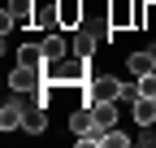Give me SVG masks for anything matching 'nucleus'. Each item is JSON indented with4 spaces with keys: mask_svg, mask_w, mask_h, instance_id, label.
<instances>
[{
    "mask_svg": "<svg viewBox=\"0 0 156 148\" xmlns=\"http://www.w3.org/2000/svg\"><path fill=\"white\" fill-rule=\"evenodd\" d=\"M126 70L134 74V79H139V74H147V70H152V48H139V52H130V57H126Z\"/></svg>",
    "mask_w": 156,
    "mask_h": 148,
    "instance_id": "12",
    "label": "nucleus"
},
{
    "mask_svg": "<svg viewBox=\"0 0 156 148\" xmlns=\"http://www.w3.org/2000/svg\"><path fill=\"white\" fill-rule=\"evenodd\" d=\"M17 61H22V65H48L44 39H39V44H22V48H17Z\"/></svg>",
    "mask_w": 156,
    "mask_h": 148,
    "instance_id": "11",
    "label": "nucleus"
},
{
    "mask_svg": "<svg viewBox=\"0 0 156 148\" xmlns=\"http://www.w3.org/2000/svg\"><path fill=\"white\" fill-rule=\"evenodd\" d=\"M56 9H61V31H78L87 22V5L83 0H56Z\"/></svg>",
    "mask_w": 156,
    "mask_h": 148,
    "instance_id": "5",
    "label": "nucleus"
},
{
    "mask_svg": "<svg viewBox=\"0 0 156 148\" xmlns=\"http://www.w3.org/2000/svg\"><path fill=\"white\" fill-rule=\"evenodd\" d=\"M147 48H152V70H156V44H147Z\"/></svg>",
    "mask_w": 156,
    "mask_h": 148,
    "instance_id": "18",
    "label": "nucleus"
},
{
    "mask_svg": "<svg viewBox=\"0 0 156 148\" xmlns=\"http://www.w3.org/2000/svg\"><path fill=\"white\" fill-rule=\"evenodd\" d=\"M95 48H100V35L91 31V22H83L69 35V52H74V57H95Z\"/></svg>",
    "mask_w": 156,
    "mask_h": 148,
    "instance_id": "4",
    "label": "nucleus"
},
{
    "mask_svg": "<svg viewBox=\"0 0 156 148\" xmlns=\"http://www.w3.org/2000/svg\"><path fill=\"white\" fill-rule=\"evenodd\" d=\"M139 144H143V148H156V135H152V126H143V135H139Z\"/></svg>",
    "mask_w": 156,
    "mask_h": 148,
    "instance_id": "17",
    "label": "nucleus"
},
{
    "mask_svg": "<svg viewBox=\"0 0 156 148\" xmlns=\"http://www.w3.org/2000/svg\"><path fill=\"white\" fill-rule=\"evenodd\" d=\"M108 22L113 31H139V0H117V5H108Z\"/></svg>",
    "mask_w": 156,
    "mask_h": 148,
    "instance_id": "2",
    "label": "nucleus"
},
{
    "mask_svg": "<svg viewBox=\"0 0 156 148\" xmlns=\"http://www.w3.org/2000/svg\"><path fill=\"white\" fill-rule=\"evenodd\" d=\"M22 118H26V100H5V109H0V131L5 135L22 131Z\"/></svg>",
    "mask_w": 156,
    "mask_h": 148,
    "instance_id": "6",
    "label": "nucleus"
},
{
    "mask_svg": "<svg viewBox=\"0 0 156 148\" xmlns=\"http://www.w3.org/2000/svg\"><path fill=\"white\" fill-rule=\"evenodd\" d=\"M139 96H156V70H147V74H139Z\"/></svg>",
    "mask_w": 156,
    "mask_h": 148,
    "instance_id": "14",
    "label": "nucleus"
},
{
    "mask_svg": "<svg viewBox=\"0 0 156 148\" xmlns=\"http://www.w3.org/2000/svg\"><path fill=\"white\" fill-rule=\"evenodd\" d=\"M22 131H26V135H48V105H39V100H35V91H30V100H26Z\"/></svg>",
    "mask_w": 156,
    "mask_h": 148,
    "instance_id": "3",
    "label": "nucleus"
},
{
    "mask_svg": "<svg viewBox=\"0 0 156 148\" xmlns=\"http://www.w3.org/2000/svg\"><path fill=\"white\" fill-rule=\"evenodd\" d=\"M130 144V135L126 131H117V126H108V135H104V148H126Z\"/></svg>",
    "mask_w": 156,
    "mask_h": 148,
    "instance_id": "15",
    "label": "nucleus"
},
{
    "mask_svg": "<svg viewBox=\"0 0 156 148\" xmlns=\"http://www.w3.org/2000/svg\"><path fill=\"white\" fill-rule=\"evenodd\" d=\"M39 83H44V65H22V61H17V65L9 70V91H13V96L39 91Z\"/></svg>",
    "mask_w": 156,
    "mask_h": 148,
    "instance_id": "1",
    "label": "nucleus"
},
{
    "mask_svg": "<svg viewBox=\"0 0 156 148\" xmlns=\"http://www.w3.org/2000/svg\"><path fill=\"white\" fill-rule=\"evenodd\" d=\"M143 31H156V0H143Z\"/></svg>",
    "mask_w": 156,
    "mask_h": 148,
    "instance_id": "16",
    "label": "nucleus"
},
{
    "mask_svg": "<svg viewBox=\"0 0 156 148\" xmlns=\"http://www.w3.org/2000/svg\"><path fill=\"white\" fill-rule=\"evenodd\" d=\"M44 52H48V61H61V57H69V39L61 31H48L44 35Z\"/></svg>",
    "mask_w": 156,
    "mask_h": 148,
    "instance_id": "9",
    "label": "nucleus"
},
{
    "mask_svg": "<svg viewBox=\"0 0 156 148\" xmlns=\"http://www.w3.org/2000/svg\"><path fill=\"white\" fill-rule=\"evenodd\" d=\"M35 9H39V0H9V17L17 26H35Z\"/></svg>",
    "mask_w": 156,
    "mask_h": 148,
    "instance_id": "8",
    "label": "nucleus"
},
{
    "mask_svg": "<svg viewBox=\"0 0 156 148\" xmlns=\"http://www.w3.org/2000/svg\"><path fill=\"white\" fill-rule=\"evenodd\" d=\"M95 126H100V122H95V109H91V105H78L74 113H69V135H74V139L87 135V131H95Z\"/></svg>",
    "mask_w": 156,
    "mask_h": 148,
    "instance_id": "7",
    "label": "nucleus"
},
{
    "mask_svg": "<svg viewBox=\"0 0 156 148\" xmlns=\"http://www.w3.org/2000/svg\"><path fill=\"white\" fill-rule=\"evenodd\" d=\"M130 113H134L139 126H152V122H156V96H139V100L130 105Z\"/></svg>",
    "mask_w": 156,
    "mask_h": 148,
    "instance_id": "10",
    "label": "nucleus"
},
{
    "mask_svg": "<svg viewBox=\"0 0 156 148\" xmlns=\"http://www.w3.org/2000/svg\"><path fill=\"white\" fill-rule=\"evenodd\" d=\"M95 122L100 126H117V100H95Z\"/></svg>",
    "mask_w": 156,
    "mask_h": 148,
    "instance_id": "13",
    "label": "nucleus"
}]
</instances>
